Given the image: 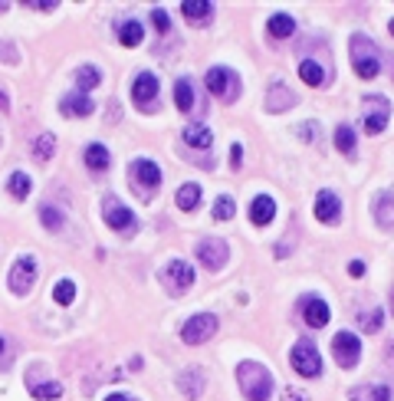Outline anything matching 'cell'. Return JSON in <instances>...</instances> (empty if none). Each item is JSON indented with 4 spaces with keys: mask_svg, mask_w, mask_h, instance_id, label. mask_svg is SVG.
Here are the masks:
<instances>
[{
    "mask_svg": "<svg viewBox=\"0 0 394 401\" xmlns=\"http://www.w3.org/2000/svg\"><path fill=\"white\" fill-rule=\"evenodd\" d=\"M237 381L244 388L246 401H269L273 398V375L260 362H240L237 365Z\"/></svg>",
    "mask_w": 394,
    "mask_h": 401,
    "instance_id": "6da1fadb",
    "label": "cell"
},
{
    "mask_svg": "<svg viewBox=\"0 0 394 401\" xmlns=\"http://www.w3.org/2000/svg\"><path fill=\"white\" fill-rule=\"evenodd\" d=\"M352 66L362 79H374L378 69H381V50L365 33H355L352 36Z\"/></svg>",
    "mask_w": 394,
    "mask_h": 401,
    "instance_id": "7a4b0ae2",
    "label": "cell"
},
{
    "mask_svg": "<svg viewBox=\"0 0 394 401\" xmlns=\"http://www.w3.org/2000/svg\"><path fill=\"white\" fill-rule=\"evenodd\" d=\"M128 178H132V191H135L141 201H151V197H155V191H158V185H161L158 164L148 162V158L132 162V168H128Z\"/></svg>",
    "mask_w": 394,
    "mask_h": 401,
    "instance_id": "3957f363",
    "label": "cell"
},
{
    "mask_svg": "<svg viewBox=\"0 0 394 401\" xmlns=\"http://www.w3.org/2000/svg\"><path fill=\"white\" fill-rule=\"evenodd\" d=\"M289 362H293V369H296L299 375H306V379H316L322 372L319 349H316L312 339H299L296 346H293V352H289Z\"/></svg>",
    "mask_w": 394,
    "mask_h": 401,
    "instance_id": "277c9868",
    "label": "cell"
},
{
    "mask_svg": "<svg viewBox=\"0 0 394 401\" xmlns=\"http://www.w3.org/2000/svg\"><path fill=\"white\" fill-rule=\"evenodd\" d=\"M102 217H106L108 227L118 230V234H135V230H139L135 214H132V211H128V207L122 204L115 195H108L106 201H102Z\"/></svg>",
    "mask_w": 394,
    "mask_h": 401,
    "instance_id": "5b68a950",
    "label": "cell"
},
{
    "mask_svg": "<svg viewBox=\"0 0 394 401\" xmlns=\"http://www.w3.org/2000/svg\"><path fill=\"white\" fill-rule=\"evenodd\" d=\"M217 325H220V323H217V316H213V313H197V316H191V319L184 323L181 339L188 342V346H201V342L213 339Z\"/></svg>",
    "mask_w": 394,
    "mask_h": 401,
    "instance_id": "8992f818",
    "label": "cell"
},
{
    "mask_svg": "<svg viewBox=\"0 0 394 401\" xmlns=\"http://www.w3.org/2000/svg\"><path fill=\"white\" fill-rule=\"evenodd\" d=\"M207 89H211L217 99H224V102H234V99L240 96L237 73L234 69H227V66H213L211 73H207Z\"/></svg>",
    "mask_w": 394,
    "mask_h": 401,
    "instance_id": "52a82bcc",
    "label": "cell"
},
{
    "mask_svg": "<svg viewBox=\"0 0 394 401\" xmlns=\"http://www.w3.org/2000/svg\"><path fill=\"white\" fill-rule=\"evenodd\" d=\"M388 115H391V102L384 96H368L365 99V112H362V125L368 135H378L388 125Z\"/></svg>",
    "mask_w": 394,
    "mask_h": 401,
    "instance_id": "ba28073f",
    "label": "cell"
},
{
    "mask_svg": "<svg viewBox=\"0 0 394 401\" xmlns=\"http://www.w3.org/2000/svg\"><path fill=\"white\" fill-rule=\"evenodd\" d=\"M36 273H40L36 260H33V257H20V260H13L7 283H10V290L17 296H27L33 290V283H36Z\"/></svg>",
    "mask_w": 394,
    "mask_h": 401,
    "instance_id": "9c48e42d",
    "label": "cell"
},
{
    "mask_svg": "<svg viewBox=\"0 0 394 401\" xmlns=\"http://www.w3.org/2000/svg\"><path fill=\"white\" fill-rule=\"evenodd\" d=\"M161 280L168 283V290L171 293H188L194 286V267L188 260H171L164 270H161Z\"/></svg>",
    "mask_w": 394,
    "mask_h": 401,
    "instance_id": "30bf717a",
    "label": "cell"
},
{
    "mask_svg": "<svg viewBox=\"0 0 394 401\" xmlns=\"http://www.w3.org/2000/svg\"><path fill=\"white\" fill-rule=\"evenodd\" d=\"M332 356H335V362H339L342 369H352L355 362H358V356H362V342H358V336H352V332H339V336L332 339Z\"/></svg>",
    "mask_w": 394,
    "mask_h": 401,
    "instance_id": "8fae6325",
    "label": "cell"
},
{
    "mask_svg": "<svg viewBox=\"0 0 394 401\" xmlns=\"http://www.w3.org/2000/svg\"><path fill=\"white\" fill-rule=\"evenodd\" d=\"M197 260L207 267V270H220L227 263V244L217 237H204L197 244Z\"/></svg>",
    "mask_w": 394,
    "mask_h": 401,
    "instance_id": "7c38bea8",
    "label": "cell"
},
{
    "mask_svg": "<svg viewBox=\"0 0 394 401\" xmlns=\"http://www.w3.org/2000/svg\"><path fill=\"white\" fill-rule=\"evenodd\" d=\"M316 217H319L322 224H339L342 201L335 191H319V195H316Z\"/></svg>",
    "mask_w": 394,
    "mask_h": 401,
    "instance_id": "4fadbf2b",
    "label": "cell"
},
{
    "mask_svg": "<svg viewBox=\"0 0 394 401\" xmlns=\"http://www.w3.org/2000/svg\"><path fill=\"white\" fill-rule=\"evenodd\" d=\"M299 309H302V319L312 325V329H322V325H329V303L325 300H319V296H309V300H302L299 303Z\"/></svg>",
    "mask_w": 394,
    "mask_h": 401,
    "instance_id": "5bb4252c",
    "label": "cell"
},
{
    "mask_svg": "<svg viewBox=\"0 0 394 401\" xmlns=\"http://www.w3.org/2000/svg\"><path fill=\"white\" fill-rule=\"evenodd\" d=\"M204 385H207V375L201 369H184L178 375V391H184V398H201L204 395Z\"/></svg>",
    "mask_w": 394,
    "mask_h": 401,
    "instance_id": "9a60e30c",
    "label": "cell"
},
{
    "mask_svg": "<svg viewBox=\"0 0 394 401\" xmlns=\"http://www.w3.org/2000/svg\"><path fill=\"white\" fill-rule=\"evenodd\" d=\"M132 96H135V102L141 108L148 106V102H155V96H158V76L155 73H141L135 79V86H132Z\"/></svg>",
    "mask_w": 394,
    "mask_h": 401,
    "instance_id": "2e32d148",
    "label": "cell"
},
{
    "mask_svg": "<svg viewBox=\"0 0 394 401\" xmlns=\"http://www.w3.org/2000/svg\"><path fill=\"white\" fill-rule=\"evenodd\" d=\"M92 108H96V102L92 99L85 96V92H73V96H66L63 102H59V112L63 115H92Z\"/></svg>",
    "mask_w": 394,
    "mask_h": 401,
    "instance_id": "e0dca14e",
    "label": "cell"
},
{
    "mask_svg": "<svg viewBox=\"0 0 394 401\" xmlns=\"http://www.w3.org/2000/svg\"><path fill=\"white\" fill-rule=\"evenodd\" d=\"M273 217H276V201H273V197L260 195L253 204H250V220H253L256 227H267Z\"/></svg>",
    "mask_w": 394,
    "mask_h": 401,
    "instance_id": "ac0fdd59",
    "label": "cell"
},
{
    "mask_svg": "<svg viewBox=\"0 0 394 401\" xmlns=\"http://www.w3.org/2000/svg\"><path fill=\"white\" fill-rule=\"evenodd\" d=\"M293 102H296L293 89H286L283 83L269 86V92H267V108L269 112H286V108H293Z\"/></svg>",
    "mask_w": 394,
    "mask_h": 401,
    "instance_id": "d6986e66",
    "label": "cell"
},
{
    "mask_svg": "<svg viewBox=\"0 0 394 401\" xmlns=\"http://www.w3.org/2000/svg\"><path fill=\"white\" fill-rule=\"evenodd\" d=\"M181 13L194 27H204V23H211L213 17V3L211 0H197V3H181Z\"/></svg>",
    "mask_w": 394,
    "mask_h": 401,
    "instance_id": "ffe728a7",
    "label": "cell"
},
{
    "mask_svg": "<svg viewBox=\"0 0 394 401\" xmlns=\"http://www.w3.org/2000/svg\"><path fill=\"white\" fill-rule=\"evenodd\" d=\"M374 220L388 230L394 227V197L388 195V191H381V195L374 197Z\"/></svg>",
    "mask_w": 394,
    "mask_h": 401,
    "instance_id": "44dd1931",
    "label": "cell"
},
{
    "mask_svg": "<svg viewBox=\"0 0 394 401\" xmlns=\"http://www.w3.org/2000/svg\"><path fill=\"white\" fill-rule=\"evenodd\" d=\"M85 164H89V171L102 174V171H108V164H112V155H108L106 145H89V148H85Z\"/></svg>",
    "mask_w": 394,
    "mask_h": 401,
    "instance_id": "7402d4cb",
    "label": "cell"
},
{
    "mask_svg": "<svg viewBox=\"0 0 394 401\" xmlns=\"http://www.w3.org/2000/svg\"><path fill=\"white\" fill-rule=\"evenodd\" d=\"M118 40H122V46H139L141 40H145V23L139 20H125V23H118Z\"/></svg>",
    "mask_w": 394,
    "mask_h": 401,
    "instance_id": "603a6c76",
    "label": "cell"
},
{
    "mask_svg": "<svg viewBox=\"0 0 394 401\" xmlns=\"http://www.w3.org/2000/svg\"><path fill=\"white\" fill-rule=\"evenodd\" d=\"M352 401H391V391L384 385H358L352 388Z\"/></svg>",
    "mask_w": 394,
    "mask_h": 401,
    "instance_id": "cb8c5ba5",
    "label": "cell"
},
{
    "mask_svg": "<svg viewBox=\"0 0 394 401\" xmlns=\"http://www.w3.org/2000/svg\"><path fill=\"white\" fill-rule=\"evenodd\" d=\"M299 76H302L306 86H322V83H325V69H322L316 59H302V63H299Z\"/></svg>",
    "mask_w": 394,
    "mask_h": 401,
    "instance_id": "d4e9b609",
    "label": "cell"
},
{
    "mask_svg": "<svg viewBox=\"0 0 394 401\" xmlns=\"http://www.w3.org/2000/svg\"><path fill=\"white\" fill-rule=\"evenodd\" d=\"M184 141H188L191 148H211L213 135L207 125H188V129H184Z\"/></svg>",
    "mask_w": 394,
    "mask_h": 401,
    "instance_id": "484cf974",
    "label": "cell"
},
{
    "mask_svg": "<svg viewBox=\"0 0 394 401\" xmlns=\"http://www.w3.org/2000/svg\"><path fill=\"white\" fill-rule=\"evenodd\" d=\"M53 148H56V139L50 132H40V135L33 139V158H40V162H50V158H53Z\"/></svg>",
    "mask_w": 394,
    "mask_h": 401,
    "instance_id": "4316f807",
    "label": "cell"
},
{
    "mask_svg": "<svg viewBox=\"0 0 394 401\" xmlns=\"http://www.w3.org/2000/svg\"><path fill=\"white\" fill-rule=\"evenodd\" d=\"M99 79H102V73H99L96 66H79V69H76V86H79V92H89V89H96Z\"/></svg>",
    "mask_w": 394,
    "mask_h": 401,
    "instance_id": "83f0119b",
    "label": "cell"
},
{
    "mask_svg": "<svg viewBox=\"0 0 394 401\" xmlns=\"http://www.w3.org/2000/svg\"><path fill=\"white\" fill-rule=\"evenodd\" d=\"M174 102L181 112H191L194 108V89H191V79H178V86H174Z\"/></svg>",
    "mask_w": 394,
    "mask_h": 401,
    "instance_id": "f1b7e54d",
    "label": "cell"
},
{
    "mask_svg": "<svg viewBox=\"0 0 394 401\" xmlns=\"http://www.w3.org/2000/svg\"><path fill=\"white\" fill-rule=\"evenodd\" d=\"M40 220H43V227L46 230H63V224H66V217L59 214V207H53V204H43L40 207Z\"/></svg>",
    "mask_w": 394,
    "mask_h": 401,
    "instance_id": "f546056e",
    "label": "cell"
},
{
    "mask_svg": "<svg viewBox=\"0 0 394 401\" xmlns=\"http://www.w3.org/2000/svg\"><path fill=\"white\" fill-rule=\"evenodd\" d=\"M197 204H201V185H181V191H178V207H181V211H194Z\"/></svg>",
    "mask_w": 394,
    "mask_h": 401,
    "instance_id": "4dcf8cb0",
    "label": "cell"
},
{
    "mask_svg": "<svg viewBox=\"0 0 394 401\" xmlns=\"http://www.w3.org/2000/svg\"><path fill=\"white\" fill-rule=\"evenodd\" d=\"M269 33L273 36H293L296 33V20L286 17V13H276V17H269Z\"/></svg>",
    "mask_w": 394,
    "mask_h": 401,
    "instance_id": "1f68e13d",
    "label": "cell"
},
{
    "mask_svg": "<svg viewBox=\"0 0 394 401\" xmlns=\"http://www.w3.org/2000/svg\"><path fill=\"white\" fill-rule=\"evenodd\" d=\"M7 188H10V195L13 197H17V201H23V197H27V195H30V174H23V171H13L10 174V185H7Z\"/></svg>",
    "mask_w": 394,
    "mask_h": 401,
    "instance_id": "d6a6232c",
    "label": "cell"
},
{
    "mask_svg": "<svg viewBox=\"0 0 394 401\" xmlns=\"http://www.w3.org/2000/svg\"><path fill=\"white\" fill-rule=\"evenodd\" d=\"M33 388V398H40V401H56V398H63V385L59 381H46V385H30Z\"/></svg>",
    "mask_w": 394,
    "mask_h": 401,
    "instance_id": "836d02e7",
    "label": "cell"
},
{
    "mask_svg": "<svg viewBox=\"0 0 394 401\" xmlns=\"http://www.w3.org/2000/svg\"><path fill=\"white\" fill-rule=\"evenodd\" d=\"M335 145H339L342 155H352L355 152V132H352V125H339V129H335Z\"/></svg>",
    "mask_w": 394,
    "mask_h": 401,
    "instance_id": "e575fe53",
    "label": "cell"
},
{
    "mask_svg": "<svg viewBox=\"0 0 394 401\" xmlns=\"http://www.w3.org/2000/svg\"><path fill=\"white\" fill-rule=\"evenodd\" d=\"M53 300L59 306H69L76 300V283L73 280H59L56 283V290H53Z\"/></svg>",
    "mask_w": 394,
    "mask_h": 401,
    "instance_id": "d590c367",
    "label": "cell"
},
{
    "mask_svg": "<svg viewBox=\"0 0 394 401\" xmlns=\"http://www.w3.org/2000/svg\"><path fill=\"white\" fill-rule=\"evenodd\" d=\"M213 217H217V220H230V217H234V197H217V201H213Z\"/></svg>",
    "mask_w": 394,
    "mask_h": 401,
    "instance_id": "8d00e7d4",
    "label": "cell"
},
{
    "mask_svg": "<svg viewBox=\"0 0 394 401\" xmlns=\"http://www.w3.org/2000/svg\"><path fill=\"white\" fill-rule=\"evenodd\" d=\"M381 323H384L381 309H374L372 316H365V319H362V329H365V332H378V329H381Z\"/></svg>",
    "mask_w": 394,
    "mask_h": 401,
    "instance_id": "74e56055",
    "label": "cell"
},
{
    "mask_svg": "<svg viewBox=\"0 0 394 401\" xmlns=\"http://www.w3.org/2000/svg\"><path fill=\"white\" fill-rule=\"evenodd\" d=\"M151 23H155V30H158V33H168V13L161 10V7L151 13Z\"/></svg>",
    "mask_w": 394,
    "mask_h": 401,
    "instance_id": "f35d334b",
    "label": "cell"
},
{
    "mask_svg": "<svg viewBox=\"0 0 394 401\" xmlns=\"http://www.w3.org/2000/svg\"><path fill=\"white\" fill-rule=\"evenodd\" d=\"M0 63H17V50L10 43H0Z\"/></svg>",
    "mask_w": 394,
    "mask_h": 401,
    "instance_id": "ab89813d",
    "label": "cell"
},
{
    "mask_svg": "<svg viewBox=\"0 0 394 401\" xmlns=\"http://www.w3.org/2000/svg\"><path fill=\"white\" fill-rule=\"evenodd\" d=\"M230 164H234V168H240V164H244V148H240V145H234V148H230Z\"/></svg>",
    "mask_w": 394,
    "mask_h": 401,
    "instance_id": "60d3db41",
    "label": "cell"
},
{
    "mask_svg": "<svg viewBox=\"0 0 394 401\" xmlns=\"http://www.w3.org/2000/svg\"><path fill=\"white\" fill-rule=\"evenodd\" d=\"M349 273H352V276H365V263L362 260H352V263H349Z\"/></svg>",
    "mask_w": 394,
    "mask_h": 401,
    "instance_id": "b9f144b4",
    "label": "cell"
},
{
    "mask_svg": "<svg viewBox=\"0 0 394 401\" xmlns=\"http://www.w3.org/2000/svg\"><path fill=\"white\" fill-rule=\"evenodd\" d=\"M27 7H30V10H56V3H36V0H30Z\"/></svg>",
    "mask_w": 394,
    "mask_h": 401,
    "instance_id": "7bdbcfd3",
    "label": "cell"
},
{
    "mask_svg": "<svg viewBox=\"0 0 394 401\" xmlns=\"http://www.w3.org/2000/svg\"><path fill=\"white\" fill-rule=\"evenodd\" d=\"M283 401H306L302 395H299L296 388H286V395H283Z\"/></svg>",
    "mask_w": 394,
    "mask_h": 401,
    "instance_id": "ee69618b",
    "label": "cell"
},
{
    "mask_svg": "<svg viewBox=\"0 0 394 401\" xmlns=\"http://www.w3.org/2000/svg\"><path fill=\"white\" fill-rule=\"evenodd\" d=\"M106 401H132V398H128V395H122V391H115V395H108Z\"/></svg>",
    "mask_w": 394,
    "mask_h": 401,
    "instance_id": "f6af8a7d",
    "label": "cell"
},
{
    "mask_svg": "<svg viewBox=\"0 0 394 401\" xmlns=\"http://www.w3.org/2000/svg\"><path fill=\"white\" fill-rule=\"evenodd\" d=\"M0 108H3V112L10 108V102H7V96H3V92H0Z\"/></svg>",
    "mask_w": 394,
    "mask_h": 401,
    "instance_id": "bcb514c9",
    "label": "cell"
},
{
    "mask_svg": "<svg viewBox=\"0 0 394 401\" xmlns=\"http://www.w3.org/2000/svg\"><path fill=\"white\" fill-rule=\"evenodd\" d=\"M3 349H7V339H3V336H0V352H3Z\"/></svg>",
    "mask_w": 394,
    "mask_h": 401,
    "instance_id": "7dc6e473",
    "label": "cell"
},
{
    "mask_svg": "<svg viewBox=\"0 0 394 401\" xmlns=\"http://www.w3.org/2000/svg\"><path fill=\"white\" fill-rule=\"evenodd\" d=\"M391 313H394V290H391Z\"/></svg>",
    "mask_w": 394,
    "mask_h": 401,
    "instance_id": "c3c4849f",
    "label": "cell"
},
{
    "mask_svg": "<svg viewBox=\"0 0 394 401\" xmlns=\"http://www.w3.org/2000/svg\"><path fill=\"white\" fill-rule=\"evenodd\" d=\"M3 10H7V3H0V13H3Z\"/></svg>",
    "mask_w": 394,
    "mask_h": 401,
    "instance_id": "681fc988",
    "label": "cell"
},
{
    "mask_svg": "<svg viewBox=\"0 0 394 401\" xmlns=\"http://www.w3.org/2000/svg\"><path fill=\"white\" fill-rule=\"evenodd\" d=\"M391 36H394V20H391Z\"/></svg>",
    "mask_w": 394,
    "mask_h": 401,
    "instance_id": "f907efd6",
    "label": "cell"
}]
</instances>
